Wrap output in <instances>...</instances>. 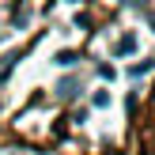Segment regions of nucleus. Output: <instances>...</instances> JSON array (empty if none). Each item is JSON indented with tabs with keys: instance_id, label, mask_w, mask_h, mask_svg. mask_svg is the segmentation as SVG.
Here are the masks:
<instances>
[{
	"instance_id": "obj_1",
	"label": "nucleus",
	"mask_w": 155,
	"mask_h": 155,
	"mask_svg": "<svg viewBox=\"0 0 155 155\" xmlns=\"http://www.w3.org/2000/svg\"><path fill=\"white\" fill-rule=\"evenodd\" d=\"M151 68H155V64H151V61H140V64H133V68H129V72H133V76H148V72H151Z\"/></svg>"
},
{
	"instance_id": "obj_2",
	"label": "nucleus",
	"mask_w": 155,
	"mask_h": 155,
	"mask_svg": "<svg viewBox=\"0 0 155 155\" xmlns=\"http://www.w3.org/2000/svg\"><path fill=\"white\" fill-rule=\"evenodd\" d=\"M0 80H4V72H0Z\"/></svg>"
}]
</instances>
